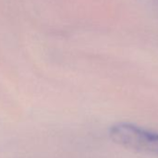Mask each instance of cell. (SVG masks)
<instances>
[{"label":"cell","instance_id":"cell-1","mask_svg":"<svg viewBox=\"0 0 158 158\" xmlns=\"http://www.w3.org/2000/svg\"><path fill=\"white\" fill-rule=\"evenodd\" d=\"M115 143L146 153L158 155V133L129 123H119L109 131Z\"/></svg>","mask_w":158,"mask_h":158}]
</instances>
